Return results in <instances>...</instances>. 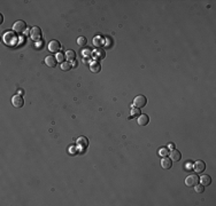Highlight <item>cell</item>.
I'll return each instance as SVG.
<instances>
[{
  "mask_svg": "<svg viewBox=\"0 0 216 206\" xmlns=\"http://www.w3.org/2000/svg\"><path fill=\"white\" fill-rule=\"evenodd\" d=\"M65 60V55L63 54V53H58V54H56V61H58V62L63 63Z\"/></svg>",
  "mask_w": 216,
  "mask_h": 206,
  "instance_id": "7402d4cb",
  "label": "cell"
},
{
  "mask_svg": "<svg viewBox=\"0 0 216 206\" xmlns=\"http://www.w3.org/2000/svg\"><path fill=\"white\" fill-rule=\"evenodd\" d=\"M169 148L174 149V148H175V144H174V143H170V144H169Z\"/></svg>",
  "mask_w": 216,
  "mask_h": 206,
  "instance_id": "484cf974",
  "label": "cell"
},
{
  "mask_svg": "<svg viewBox=\"0 0 216 206\" xmlns=\"http://www.w3.org/2000/svg\"><path fill=\"white\" fill-rule=\"evenodd\" d=\"M2 39H4V43L7 45H15L17 43V34L14 31H6L4 33Z\"/></svg>",
  "mask_w": 216,
  "mask_h": 206,
  "instance_id": "6da1fadb",
  "label": "cell"
},
{
  "mask_svg": "<svg viewBox=\"0 0 216 206\" xmlns=\"http://www.w3.org/2000/svg\"><path fill=\"white\" fill-rule=\"evenodd\" d=\"M4 22V17H2V15H0V23H2Z\"/></svg>",
  "mask_w": 216,
  "mask_h": 206,
  "instance_id": "4316f807",
  "label": "cell"
},
{
  "mask_svg": "<svg viewBox=\"0 0 216 206\" xmlns=\"http://www.w3.org/2000/svg\"><path fill=\"white\" fill-rule=\"evenodd\" d=\"M131 115H132V117H137V116H140V110H139V108H132L131 109Z\"/></svg>",
  "mask_w": 216,
  "mask_h": 206,
  "instance_id": "603a6c76",
  "label": "cell"
},
{
  "mask_svg": "<svg viewBox=\"0 0 216 206\" xmlns=\"http://www.w3.org/2000/svg\"><path fill=\"white\" fill-rule=\"evenodd\" d=\"M26 30V24L24 21H22V19H19V21H16L15 23H14L13 25V31L16 33H23L24 31Z\"/></svg>",
  "mask_w": 216,
  "mask_h": 206,
  "instance_id": "7a4b0ae2",
  "label": "cell"
},
{
  "mask_svg": "<svg viewBox=\"0 0 216 206\" xmlns=\"http://www.w3.org/2000/svg\"><path fill=\"white\" fill-rule=\"evenodd\" d=\"M90 70H91V72H93V73H98V72H100V70H101V65H100V63H99L98 61H93L91 64H90Z\"/></svg>",
  "mask_w": 216,
  "mask_h": 206,
  "instance_id": "4fadbf2b",
  "label": "cell"
},
{
  "mask_svg": "<svg viewBox=\"0 0 216 206\" xmlns=\"http://www.w3.org/2000/svg\"><path fill=\"white\" fill-rule=\"evenodd\" d=\"M86 44H87V39L85 37H79L77 39V45L81 46V47H85Z\"/></svg>",
  "mask_w": 216,
  "mask_h": 206,
  "instance_id": "d6986e66",
  "label": "cell"
},
{
  "mask_svg": "<svg viewBox=\"0 0 216 206\" xmlns=\"http://www.w3.org/2000/svg\"><path fill=\"white\" fill-rule=\"evenodd\" d=\"M199 182L205 186V187H207V186H209L210 183H211V179H210L209 175H202L201 178H199Z\"/></svg>",
  "mask_w": 216,
  "mask_h": 206,
  "instance_id": "9a60e30c",
  "label": "cell"
},
{
  "mask_svg": "<svg viewBox=\"0 0 216 206\" xmlns=\"http://www.w3.org/2000/svg\"><path fill=\"white\" fill-rule=\"evenodd\" d=\"M147 104V99L144 96V95H137L133 100V105L136 108H144L145 105Z\"/></svg>",
  "mask_w": 216,
  "mask_h": 206,
  "instance_id": "3957f363",
  "label": "cell"
},
{
  "mask_svg": "<svg viewBox=\"0 0 216 206\" xmlns=\"http://www.w3.org/2000/svg\"><path fill=\"white\" fill-rule=\"evenodd\" d=\"M65 55V58H67L68 61H70V62L75 61V58H76V53L74 51H67Z\"/></svg>",
  "mask_w": 216,
  "mask_h": 206,
  "instance_id": "e0dca14e",
  "label": "cell"
},
{
  "mask_svg": "<svg viewBox=\"0 0 216 206\" xmlns=\"http://www.w3.org/2000/svg\"><path fill=\"white\" fill-rule=\"evenodd\" d=\"M194 191H196V193H202L203 191H205V186H202L201 183H200V184L198 183V184L194 186Z\"/></svg>",
  "mask_w": 216,
  "mask_h": 206,
  "instance_id": "44dd1931",
  "label": "cell"
},
{
  "mask_svg": "<svg viewBox=\"0 0 216 206\" xmlns=\"http://www.w3.org/2000/svg\"><path fill=\"white\" fill-rule=\"evenodd\" d=\"M160 156H162V157H164V156H167L168 154V149L167 148H162L161 150H160Z\"/></svg>",
  "mask_w": 216,
  "mask_h": 206,
  "instance_id": "cb8c5ba5",
  "label": "cell"
},
{
  "mask_svg": "<svg viewBox=\"0 0 216 206\" xmlns=\"http://www.w3.org/2000/svg\"><path fill=\"white\" fill-rule=\"evenodd\" d=\"M48 49L52 53H60V49H61V44L58 40H52L50 44H48Z\"/></svg>",
  "mask_w": 216,
  "mask_h": 206,
  "instance_id": "52a82bcc",
  "label": "cell"
},
{
  "mask_svg": "<svg viewBox=\"0 0 216 206\" xmlns=\"http://www.w3.org/2000/svg\"><path fill=\"white\" fill-rule=\"evenodd\" d=\"M93 45L96 46V47H98V48H101V45H102V38L101 37H94L93 38Z\"/></svg>",
  "mask_w": 216,
  "mask_h": 206,
  "instance_id": "ac0fdd59",
  "label": "cell"
},
{
  "mask_svg": "<svg viewBox=\"0 0 216 206\" xmlns=\"http://www.w3.org/2000/svg\"><path fill=\"white\" fill-rule=\"evenodd\" d=\"M137 122L140 126H146L148 124V122H150V117L147 116V115H145V113H141L140 116H138Z\"/></svg>",
  "mask_w": 216,
  "mask_h": 206,
  "instance_id": "7c38bea8",
  "label": "cell"
},
{
  "mask_svg": "<svg viewBox=\"0 0 216 206\" xmlns=\"http://www.w3.org/2000/svg\"><path fill=\"white\" fill-rule=\"evenodd\" d=\"M199 183V176L196 174H190L186 179H185V184L187 187H194L196 184Z\"/></svg>",
  "mask_w": 216,
  "mask_h": 206,
  "instance_id": "5b68a950",
  "label": "cell"
},
{
  "mask_svg": "<svg viewBox=\"0 0 216 206\" xmlns=\"http://www.w3.org/2000/svg\"><path fill=\"white\" fill-rule=\"evenodd\" d=\"M77 146L81 150H85L89 147V140L86 139L85 136H81L78 140H77Z\"/></svg>",
  "mask_w": 216,
  "mask_h": 206,
  "instance_id": "ba28073f",
  "label": "cell"
},
{
  "mask_svg": "<svg viewBox=\"0 0 216 206\" xmlns=\"http://www.w3.org/2000/svg\"><path fill=\"white\" fill-rule=\"evenodd\" d=\"M56 57H53V56H46L45 58V64L50 68H54L56 65Z\"/></svg>",
  "mask_w": 216,
  "mask_h": 206,
  "instance_id": "5bb4252c",
  "label": "cell"
},
{
  "mask_svg": "<svg viewBox=\"0 0 216 206\" xmlns=\"http://www.w3.org/2000/svg\"><path fill=\"white\" fill-rule=\"evenodd\" d=\"M94 57L98 58V60H102L106 57V53L102 48H98L97 51H94Z\"/></svg>",
  "mask_w": 216,
  "mask_h": 206,
  "instance_id": "2e32d148",
  "label": "cell"
},
{
  "mask_svg": "<svg viewBox=\"0 0 216 206\" xmlns=\"http://www.w3.org/2000/svg\"><path fill=\"white\" fill-rule=\"evenodd\" d=\"M12 103L15 108H22L24 104V99L22 95H14L12 99Z\"/></svg>",
  "mask_w": 216,
  "mask_h": 206,
  "instance_id": "8992f818",
  "label": "cell"
},
{
  "mask_svg": "<svg viewBox=\"0 0 216 206\" xmlns=\"http://www.w3.org/2000/svg\"><path fill=\"white\" fill-rule=\"evenodd\" d=\"M76 65H77V62H76V61H72V62H71V66H72V68H76Z\"/></svg>",
  "mask_w": 216,
  "mask_h": 206,
  "instance_id": "d4e9b609",
  "label": "cell"
},
{
  "mask_svg": "<svg viewBox=\"0 0 216 206\" xmlns=\"http://www.w3.org/2000/svg\"><path fill=\"white\" fill-rule=\"evenodd\" d=\"M171 166H172V160L169 157L164 156L163 158L161 159V167L163 168V169H169Z\"/></svg>",
  "mask_w": 216,
  "mask_h": 206,
  "instance_id": "9c48e42d",
  "label": "cell"
},
{
  "mask_svg": "<svg viewBox=\"0 0 216 206\" xmlns=\"http://www.w3.org/2000/svg\"><path fill=\"white\" fill-rule=\"evenodd\" d=\"M193 168H194V171H196V173H201V172H203V171L206 169V164H205V161L202 160H198L196 161Z\"/></svg>",
  "mask_w": 216,
  "mask_h": 206,
  "instance_id": "30bf717a",
  "label": "cell"
},
{
  "mask_svg": "<svg viewBox=\"0 0 216 206\" xmlns=\"http://www.w3.org/2000/svg\"><path fill=\"white\" fill-rule=\"evenodd\" d=\"M170 158L172 161H179L181 160V158H182V154H181V151L179 150H176V149H172L170 152Z\"/></svg>",
  "mask_w": 216,
  "mask_h": 206,
  "instance_id": "8fae6325",
  "label": "cell"
},
{
  "mask_svg": "<svg viewBox=\"0 0 216 206\" xmlns=\"http://www.w3.org/2000/svg\"><path fill=\"white\" fill-rule=\"evenodd\" d=\"M30 37L35 41H39L41 37H43V32H41L39 26H33L32 29H31V31H30Z\"/></svg>",
  "mask_w": 216,
  "mask_h": 206,
  "instance_id": "277c9868",
  "label": "cell"
},
{
  "mask_svg": "<svg viewBox=\"0 0 216 206\" xmlns=\"http://www.w3.org/2000/svg\"><path fill=\"white\" fill-rule=\"evenodd\" d=\"M70 69H71V63H69V62L61 63V70L62 71H69Z\"/></svg>",
  "mask_w": 216,
  "mask_h": 206,
  "instance_id": "ffe728a7",
  "label": "cell"
}]
</instances>
